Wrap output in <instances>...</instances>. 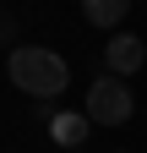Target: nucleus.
I'll return each mask as SVG.
<instances>
[{
    "label": "nucleus",
    "instance_id": "3",
    "mask_svg": "<svg viewBox=\"0 0 147 153\" xmlns=\"http://www.w3.org/2000/svg\"><path fill=\"white\" fill-rule=\"evenodd\" d=\"M142 60H147V44H142L136 33H115V38L104 44V66L115 71V76H136Z\"/></svg>",
    "mask_w": 147,
    "mask_h": 153
},
{
    "label": "nucleus",
    "instance_id": "4",
    "mask_svg": "<svg viewBox=\"0 0 147 153\" xmlns=\"http://www.w3.org/2000/svg\"><path fill=\"white\" fill-rule=\"evenodd\" d=\"M49 137L60 142V148H82L87 137H93V120H87V109H65V115H54V120H49Z\"/></svg>",
    "mask_w": 147,
    "mask_h": 153
},
{
    "label": "nucleus",
    "instance_id": "5",
    "mask_svg": "<svg viewBox=\"0 0 147 153\" xmlns=\"http://www.w3.org/2000/svg\"><path fill=\"white\" fill-rule=\"evenodd\" d=\"M125 11H131V0H82V16L93 27H120Z\"/></svg>",
    "mask_w": 147,
    "mask_h": 153
},
{
    "label": "nucleus",
    "instance_id": "1",
    "mask_svg": "<svg viewBox=\"0 0 147 153\" xmlns=\"http://www.w3.org/2000/svg\"><path fill=\"white\" fill-rule=\"evenodd\" d=\"M6 71H11V82L22 88L27 99H38V104L60 99L65 82H71L65 60H60L54 49H44V44H16V49H11V60H6Z\"/></svg>",
    "mask_w": 147,
    "mask_h": 153
},
{
    "label": "nucleus",
    "instance_id": "2",
    "mask_svg": "<svg viewBox=\"0 0 147 153\" xmlns=\"http://www.w3.org/2000/svg\"><path fill=\"white\" fill-rule=\"evenodd\" d=\"M136 115V93L125 88V76H115V71H104L93 88H87V120L93 126H125Z\"/></svg>",
    "mask_w": 147,
    "mask_h": 153
}]
</instances>
